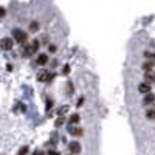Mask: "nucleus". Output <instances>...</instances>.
Returning a JSON list of instances; mask_svg holds the SVG:
<instances>
[{
  "label": "nucleus",
  "instance_id": "nucleus-1",
  "mask_svg": "<svg viewBox=\"0 0 155 155\" xmlns=\"http://www.w3.org/2000/svg\"><path fill=\"white\" fill-rule=\"evenodd\" d=\"M39 45H40V42H39L37 39H34V40L29 42V43H23V56H31V54H34V53L39 50Z\"/></svg>",
  "mask_w": 155,
  "mask_h": 155
},
{
  "label": "nucleus",
  "instance_id": "nucleus-2",
  "mask_svg": "<svg viewBox=\"0 0 155 155\" xmlns=\"http://www.w3.org/2000/svg\"><path fill=\"white\" fill-rule=\"evenodd\" d=\"M54 73L53 71H50V70H42V71H39V75H37V79L40 81V82H51L53 79H54Z\"/></svg>",
  "mask_w": 155,
  "mask_h": 155
},
{
  "label": "nucleus",
  "instance_id": "nucleus-3",
  "mask_svg": "<svg viewBox=\"0 0 155 155\" xmlns=\"http://www.w3.org/2000/svg\"><path fill=\"white\" fill-rule=\"evenodd\" d=\"M12 36H14V40L16 42H19V43H25L26 42V39H28V36H26V33L23 31V29H14V33H12Z\"/></svg>",
  "mask_w": 155,
  "mask_h": 155
},
{
  "label": "nucleus",
  "instance_id": "nucleus-4",
  "mask_svg": "<svg viewBox=\"0 0 155 155\" xmlns=\"http://www.w3.org/2000/svg\"><path fill=\"white\" fill-rule=\"evenodd\" d=\"M12 45H14V40L11 39V37H3L2 40H0V47L3 48V50H11L12 48Z\"/></svg>",
  "mask_w": 155,
  "mask_h": 155
},
{
  "label": "nucleus",
  "instance_id": "nucleus-5",
  "mask_svg": "<svg viewBox=\"0 0 155 155\" xmlns=\"http://www.w3.org/2000/svg\"><path fill=\"white\" fill-rule=\"evenodd\" d=\"M138 92L146 96L147 93H151V84L146 82V81H144V82H140V84H138Z\"/></svg>",
  "mask_w": 155,
  "mask_h": 155
},
{
  "label": "nucleus",
  "instance_id": "nucleus-6",
  "mask_svg": "<svg viewBox=\"0 0 155 155\" xmlns=\"http://www.w3.org/2000/svg\"><path fill=\"white\" fill-rule=\"evenodd\" d=\"M68 149H70V152L73 155H76L81 152V144L78 141H71V143H68Z\"/></svg>",
  "mask_w": 155,
  "mask_h": 155
},
{
  "label": "nucleus",
  "instance_id": "nucleus-7",
  "mask_svg": "<svg viewBox=\"0 0 155 155\" xmlns=\"http://www.w3.org/2000/svg\"><path fill=\"white\" fill-rule=\"evenodd\" d=\"M47 62H48V56H47L45 53L37 54V64H39V65H45Z\"/></svg>",
  "mask_w": 155,
  "mask_h": 155
},
{
  "label": "nucleus",
  "instance_id": "nucleus-8",
  "mask_svg": "<svg viewBox=\"0 0 155 155\" xmlns=\"http://www.w3.org/2000/svg\"><path fill=\"white\" fill-rule=\"evenodd\" d=\"M154 101H155V95L154 93H147V95L144 96V99H143V104L147 106V104H152Z\"/></svg>",
  "mask_w": 155,
  "mask_h": 155
},
{
  "label": "nucleus",
  "instance_id": "nucleus-9",
  "mask_svg": "<svg viewBox=\"0 0 155 155\" xmlns=\"http://www.w3.org/2000/svg\"><path fill=\"white\" fill-rule=\"evenodd\" d=\"M68 132H70L71 135H75V137H81V135L84 134L81 127H70V129H68Z\"/></svg>",
  "mask_w": 155,
  "mask_h": 155
},
{
  "label": "nucleus",
  "instance_id": "nucleus-10",
  "mask_svg": "<svg viewBox=\"0 0 155 155\" xmlns=\"http://www.w3.org/2000/svg\"><path fill=\"white\" fill-rule=\"evenodd\" d=\"M155 67V62H151V61H147V62H144L143 64V70L146 71V73H149V71H152V68Z\"/></svg>",
  "mask_w": 155,
  "mask_h": 155
},
{
  "label": "nucleus",
  "instance_id": "nucleus-11",
  "mask_svg": "<svg viewBox=\"0 0 155 155\" xmlns=\"http://www.w3.org/2000/svg\"><path fill=\"white\" fill-rule=\"evenodd\" d=\"M79 120H81L79 113H71L70 115V123H79Z\"/></svg>",
  "mask_w": 155,
  "mask_h": 155
},
{
  "label": "nucleus",
  "instance_id": "nucleus-12",
  "mask_svg": "<svg viewBox=\"0 0 155 155\" xmlns=\"http://www.w3.org/2000/svg\"><path fill=\"white\" fill-rule=\"evenodd\" d=\"M154 81H155V73H152V71L146 73V82H154Z\"/></svg>",
  "mask_w": 155,
  "mask_h": 155
},
{
  "label": "nucleus",
  "instance_id": "nucleus-13",
  "mask_svg": "<svg viewBox=\"0 0 155 155\" xmlns=\"http://www.w3.org/2000/svg\"><path fill=\"white\" fill-rule=\"evenodd\" d=\"M39 29V23L36 22V20H33L31 23H29V31H37Z\"/></svg>",
  "mask_w": 155,
  "mask_h": 155
},
{
  "label": "nucleus",
  "instance_id": "nucleus-14",
  "mask_svg": "<svg viewBox=\"0 0 155 155\" xmlns=\"http://www.w3.org/2000/svg\"><path fill=\"white\" fill-rule=\"evenodd\" d=\"M146 116H147L149 120H152V118L155 120V110H154V109H147V112H146Z\"/></svg>",
  "mask_w": 155,
  "mask_h": 155
},
{
  "label": "nucleus",
  "instance_id": "nucleus-15",
  "mask_svg": "<svg viewBox=\"0 0 155 155\" xmlns=\"http://www.w3.org/2000/svg\"><path fill=\"white\" fill-rule=\"evenodd\" d=\"M28 151H29L28 146H22V147L19 149V155H26V154H28Z\"/></svg>",
  "mask_w": 155,
  "mask_h": 155
},
{
  "label": "nucleus",
  "instance_id": "nucleus-16",
  "mask_svg": "<svg viewBox=\"0 0 155 155\" xmlns=\"http://www.w3.org/2000/svg\"><path fill=\"white\" fill-rule=\"evenodd\" d=\"M144 57H147V59H155V54L151 53V51H144Z\"/></svg>",
  "mask_w": 155,
  "mask_h": 155
},
{
  "label": "nucleus",
  "instance_id": "nucleus-17",
  "mask_svg": "<svg viewBox=\"0 0 155 155\" xmlns=\"http://www.w3.org/2000/svg\"><path fill=\"white\" fill-rule=\"evenodd\" d=\"M62 124H64V118H62V116H59V120H56V126L59 127V126H62Z\"/></svg>",
  "mask_w": 155,
  "mask_h": 155
},
{
  "label": "nucleus",
  "instance_id": "nucleus-18",
  "mask_svg": "<svg viewBox=\"0 0 155 155\" xmlns=\"http://www.w3.org/2000/svg\"><path fill=\"white\" fill-rule=\"evenodd\" d=\"M48 50H50L51 53H54V51H56V45H53V43H51V45H48Z\"/></svg>",
  "mask_w": 155,
  "mask_h": 155
},
{
  "label": "nucleus",
  "instance_id": "nucleus-19",
  "mask_svg": "<svg viewBox=\"0 0 155 155\" xmlns=\"http://www.w3.org/2000/svg\"><path fill=\"white\" fill-rule=\"evenodd\" d=\"M68 90H70V93H73V84L68 81Z\"/></svg>",
  "mask_w": 155,
  "mask_h": 155
},
{
  "label": "nucleus",
  "instance_id": "nucleus-20",
  "mask_svg": "<svg viewBox=\"0 0 155 155\" xmlns=\"http://www.w3.org/2000/svg\"><path fill=\"white\" fill-rule=\"evenodd\" d=\"M48 155H61V154H59V152H56V151H50V152H48Z\"/></svg>",
  "mask_w": 155,
  "mask_h": 155
},
{
  "label": "nucleus",
  "instance_id": "nucleus-21",
  "mask_svg": "<svg viewBox=\"0 0 155 155\" xmlns=\"http://www.w3.org/2000/svg\"><path fill=\"white\" fill-rule=\"evenodd\" d=\"M68 71H70V67H68V65H65V67H64V73H68Z\"/></svg>",
  "mask_w": 155,
  "mask_h": 155
},
{
  "label": "nucleus",
  "instance_id": "nucleus-22",
  "mask_svg": "<svg viewBox=\"0 0 155 155\" xmlns=\"http://www.w3.org/2000/svg\"><path fill=\"white\" fill-rule=\"evenodd\" d=\"M2 16H5V8L0 6V17H2Z\"/></svg>",
  "mask_w": 155,
  "mask_h": 155
},
{
  "label": "nucleus",
  "instance_id": "nucleus-23",
  "mask_svg": "<svg viewBox=\"0 0 155 155\" xmlns=\"http://www.w3.org/2000/svg\"><path fill=\"white\" fill-rule=\"evenodd\" d=\"M33 155H45V154H43L42 151H36V152H34V154H33Z\"/></svg>",
  "mask_w": 155,
  "mask_h": 155
},
{
  "label": "nucleus",
  "instance_id": "nucleus-24",
  "mask_svg": "<svg viewBox=\"0 0 155 155\" xmlns=\"http://www.w3.org/2000/svg\"><path fill=\"white\" fill-rule=\"evenodd\" d=\"M71 155H73V154H71Z\"/></svg>",
  "mask_w": 155,
  "mask_h": 155
}]
</instances>
